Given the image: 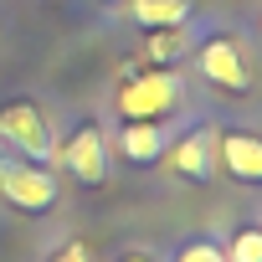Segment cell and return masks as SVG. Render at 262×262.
Wrapping results in <instances>:
<instances>
[{"mask_svg":"<svg viewBox=\"0 0 262 262\" xmlns=\"http://www.w3.org/2000/svg\"><path fill=\"white\" fill-rule=\"evenodd\" d=\"M216 165L231 180L257 185L262 180V139L247 134V128H221V134H216Z\"/></svg>","mask_w":262,"mask_h":262,"instance_id":"7","label":"cell"},{"mask_svg":"<svg viewBox=\"0 0 262 262\" xmlns=\"http://www.w3.org/2000/svg\"><path fill=\"white\" fill-rule=\"evenodd\" d=\"M128 16L144 31L149 26H185L190 21V0H128Z\"/></svg>","mask_w":262,"mask_h":262,"instance_id":"9","label":"cell"},{"mask_svg":"<svg viewBox=\"0 0 262 262\" xmlns=\"http://www.w3.org/2000/svg\"><path fill=\"white\" fill-rule=\"evenodd\" d=\"M52 262H88V247H82V242H67V247H62Z\"/></svg>","mask_w":262,"mask_h":262,"instance_id":"13","label":"cell"},{"mask_svg":"<svg viewBox=\"0 0 262 262\" xmlns=\"http://www.w3.org/2000/svg\"><path fill=\"white\" fill-rule=\"evenodd\" d=\"M0 139L16 149V160L57 165V134H52L47 113H41L31 98H11V103H0Z\"/></svg>","mask_w":262,"mask_h":262,"instance_id":"1","label":"cell"},{"mask_svg":"<svg viewBox=\"0 0 262 262\" xmlns=\"http://www.w3.org/2000/svg\"><path fill=\"white\" fill-rule=\"evenodd\" d=\"M118 262H155V257H144V252H128V257H118Z\"/></svg>","mask_w":262,"mask_h":262,"instance_id":"14","label":"cell"},{"mask_svg":"<svg viewBox=\"0 0 262 262\" xmlns=\"http://www.w3.org/2000/svg\"><path fill=\"white\" fill-rule=\"evenodd\" d=\"M160 160L170 165L175 180H185V185H206V180L216 175V128H190L185 139L165 144Z\"/></svg>","mask_w":262,"mask_h":262,"instance_id":"5","label":"cell"},{"mask_svg":"<svg viewBox=\"0 0 262 262\" xmlns=\"http://www.w3.org/2000/svg\"><path fill=\"white\" fill-rule=\"evenodd\" d=\"M201 77L221 93H252V62H247V47L242 36H211L201 47Z\"/></svg>","mask_w":262,"mask_h":262,"instance_id":"4","label":"cell"},{"mask_svg":"<svg viewBox=\"0 0 262 262\" xmlns=\"http://www.w3.org/2000/svg\"><path fill=\"white\" fill-rule=\"evenodd\" d=\"M118 155L128 160V165H160V155H165V144H170V128L165 123H155V118H128L123 128H118Z\"/></svg>","mask_w":262,"mask_h":262,"instance_id":"8","label":"cell"},{"mask_svg":"<svg viewBox=\"0 0 262 262\" xmlns=\"http://www.w3.org/2000/svg\"><path fill=\"white\" fill-rule=\"evenodd\" d=\"M180 52H185V26H149V36H144V57H149L155 67L180 62Z\"/></svg>","mask_w":262,"mask_h":262,"instance_id":"10","label":"cell"},{"mask_svg":"<svg viewBox=\"0 0 262 262\" xmlns=\"http://www.w3.org/2000/svg\"><path fill=\"white\" fill-rule=\"evenodd\" d=\"M0 201L21 216H47L57 201H62V185L47 165H31V160H0Z\"/></svg>","mask_w":262,"mask_h":262,"instance_id":"3","label":"cell"},{"mask_svg":"<svg viewBox=\"0 0 262 262\" xmlns=\"http://www.w3.org/2000/svg\"><path fill=\"white\" fill-rule=\"evenodd\" d=\"M180 98H185L180 72L155 67V72L128 77V82L118 88L113 108H118V118H123V123H128V118H155V123H165V113H175V108H180Z\"/></svg>","mask_w":262,"mask_h":262,"instance_id":"2","label":"cell"},{"mask_svg":"<svg viewBox=\"0 0 262 262\" xmlns=\"http://www.w3.org/2000/svg\"><path fill=\"white\" fill-rule=\"evenodd\" d=\"M170 262H226V252L216 247V242H206V236H195V242H185Z\"/></svg>","mask_w":262,"mask_h":262,"instance_id":"12","label":"cell"},{"mask_svg":"<svg viewBox=\"0 0 262 262\" xmlns=\"http://www.w3.org/2000/svg\"><path fill=\"white\" fill-rule=\"evenodd\" d=\"M57 160L72 170V180L103 185V180H108V139H103V128H98V123H82L77 134L57 149Z\"/></svg>","mask_w":262,"mask_h":262,"instance_id":"6","label":"cell"},{"mask_svg":"<svg viewBox=\"0 0 262 262\" xmlns=\"http://www.w3.org/2000/svg\"><path fill=\"white\" fill-rule=\"evenodd\" d=\"M221 252H226V262H262V226L257 221H242Z\"/></svg>","mask_w":262,"mask_h":262,"instance_id":"11","label":"cell"}]
</instances>
